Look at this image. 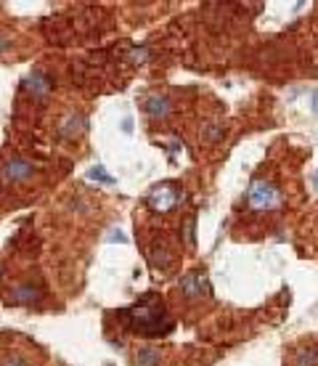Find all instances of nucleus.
Wrapping results in <instances>:
<instances>
[{
	"instance_id": "obj_1",
	"label": "nucleus",
	"mask_w": 318,
	"mask_h": 366,
	"mask_svg": "<svg viewBox=\"0 0 318 366\" xmlns=\"http://www.w3.org/2000/svg\"><path fill=\"white\" fill-rule=\"evenodd\" d=\"M130 324H133L138 332H143V334H157V332H162L164 329L162 302L146 300V302H141V305H135L133 311H130Z\"/></svg>"
},
{
	"instance_id": "obj_2",
	"label": "nucleus",
	"mask_w": 318,
	"mask_h": 366,
	"mask_svg": "<svg viewBox=\"0 0 318 366\" xmlns=\"http://www.w3.org/2000/svg\"><path fill=\"white\" fill-rule=\"evenodd\" d=\"M249 205L257 207V210L273 207V205H278V191L265 181H254L252 189H249Z\"/></svg>"
},
{
	"instance_id": "obj_3",
	"label": "nucleus",
	"mask_w": 318,
	"mask_h": 366,
	"mask_svg": "<svg viewBox=\"0 0 318 366\" xmlns=\"http://www.w3.org/2000/svg\"><path fill=\"white\" fill-rule=\"evenodd\" d=\"M178 199H180V194H178L175 189H170V186H159V189L151 191L149 205L154 207V210L164 212V210H170L173 205H178Z\"/></svg>"
},
{
	"instance_id": "obj_4",
	"label": "nucleus",
	"mask_w": 318,
	"mask_h": 366,
	"mask_svg": "<svg viewBox=\"0 0 318 366\" xmlns=\"http://www.w3.org/2000/svg\"><path fill=\"white\" fill-rule=\"evenodd\" d=\"M30 173H32V165L24 162V159H14V162H8V165L3 167L5 181H21V178H27Z\"/></svg>"
},
{
	"instance_id": "obj_5",
	"label": "nucleus",
	"mask_w": 318,
	"mask_h": 366,
	"mask_svg": "<svg viewBox=\"0 0 318 366\" xmlns=\"http://www.w3.org/2000/svg\"><path fill=\"white\" fill-rule=\"evenodd\" d=\"M180 286H183V292H186L189 297H199L204 289H207V286H204V276H202V273H189Z\"/></svg>"
},
{
	"instance_id": "obj_6",
	"label": "nucleus",
	"mask_w": 318,
	"mask_h": 366,
	"mask_svg": "<svg viewBox=\"0 0 318 366\" xmlns=\"http://www.w3.org/2000/svg\"><path fill=\"white\" fill-rule=\"evenodd\" d=\"M104 167H93V170H90V178H93V181H101V183H114V178H109V175H104Z\"/></svg>"
},
{
	"instance_id": "obj_7",
	"label": "nucleus",
	"mask_w": 318,
	"mask_h": 366,
	"mask_svg": "<svg viewBox=\"0 0 318 366\" xmlns=\"http://www.w3.org/2000/svg\"><path fill=\"white\" fill-rule=\"evenodd\" d=\"M154 358H157V353L154 350H143V353H141V356H138V366H151V364H154Z\"/></svg>"
},
{
	"instance_id": "obj_8",
	"label": "nucleus",
	"mask_w": 318,
	"mask_h": 366,
	"mask_svg": "<svg viewBox=\"0 0 318 366\" xmlns=\"http://www.w3.org/2000/svg\"><path fill=\"white\" fill-rule=\"evenodd\" d=\"M149 111H151V114H164V111H167V109H164V101H157V98H151L149 101Z\"/></svg>"
},
{
	"instance_id": "obj_9",
	"label": "nucleus",
	"mask_w": 318,
	"mask_h": 366,
	"mask_svg": "<svg viewBox=\"0 0 318 366\" xmlns=\"http://www.w3.org/2000/svg\"><path fill=\"white\" fill-rule=\"evenodd\" d=\"M5 46H8V40H5V37H0V50H3Z\"/></svg>"
},
{
	"instance_id": "obj_10",
	"label": "nucleus",
	"mask_w": 318,
	"mask_h": 366,
	"mask_svg": "<svg viewBox=\"0 0 318 366\" xmlns=\"http://www.w3.org/2000/svg\"><path fill=\"white\" fill-rule=\"evenodd\" d=\"M313 104H316V111H318V93H316V98H313Z\"/></svg>"
},
{
	"instance_id": "obj_11",
	"label": "nucleus",
	"mask_w": 318,
	"mask_h": 366,
	"mask_svg": "<svg viewBox=\"0 0 318 366\" xmlns=\"http://www.w3.org/2000/svg\"><path fill=\"white\" fill-rule=\"evenodd\" d=\"M316 183H318V178H316Z\"/></svg>"
}]
</instances>
